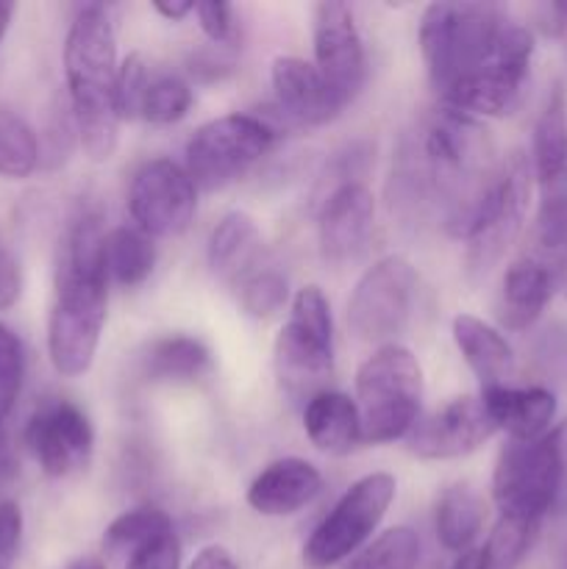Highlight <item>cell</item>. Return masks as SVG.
<instances>
[{
	"mask_svg": "<svg viewBox=\"0 0 567 569\" xmlns=\"http://www.w3.org/2000/svg\"><path fill=\"white\" fill-rule=\"evenodd\" d=\"M189 569H239L233 556L228 553L222 545H206V548L198 550V556L192 559Z\"/></svg>",
	"mask_w": 567,
	"mask_h": 569,
	"instance_id": "43",
	"label": "cell"
},
{
	"mask_svg": "<svg viewBox=\"0 0 567 569\" xmlns=\"http://www.w3.org/2000/svg\"><path fill=\"white\" fill-rule=\"evenodd\" d=\"M450 333H454L456 348H459L461 359L467 361L472 376L478 378L481 389L509 383V378L515 376V350L498 328L484 322L481 317L456 315Z\"/></svg>",
	"mask_w": 567,
	"mask_h": 569,
	"instance_id": "23",
	"label": "cell"
},
{
	"mask_svg": "<svg viewBox=\"0 0 567 569\" xmlns=\"http://www.w3.org/2000/svg\"><path fill=\"white\" fill-rule=\"evenodd\" d=\"M261 250H265V239H261L259 226L248 211H228L209 233V267L220 281L231 283L233 289L261 270Z\"/></svg>",
	"mask_w": 567,
	"mask_h": 569,
	"instance_id": "22",
	"label": "cell"
},
{
	"mask_svg": "<svg viewBox=\"0 0 567 569\" xmlns=\"http://www.w3.org/2000/svg\"><path fill=\"white\" fill-rule=\"evenodd\" d=\"M126 569H181V542L176 533H167L131 553Z\"/></svg>",
	"mask_w": 567,
	"mask_h": 569,
	"instance_id": "39",
	"label": "cell"
},
{
	"mask_svg": "<svg viewBox=\"0 0 567 569\" xmlns=\"http://www.w3.org/2000/svg\"><path fill=\"white\" fill-rule=\"evenodd\" d=\"M128 211L142 233L181 237L198 211V189L181 164L150 159L137 167L128 187Z\"/></svg>",
	"mask_w": 567,
	"mask_h": 569,
	"instance_id": "13",
	"label": "cell"
},
{
	"mask_svg": "<svg viewBox=\"0 0 567 569\" xmlns=\"http://www.w3.org/2000/svg\"><path fill=\"white\" fill-rule=\"evenodd\" d=\"M526 256L548 267L559 281L567 278V181L543 189Z\"/></svg>",
	"mask_w": 567,
	"mask_h": 569,
	"instance_id": "27",
	"label": "cell"
},
{
	"mask_svg": "<svg viewBox=\"0 0 567 569\" xmlns=\"http://www.w3.org/2000/svg\"><path fill=\"white\" fill-rule=\"evenodd\" d=\"M559 278L543 267L539 261L528 259L526 253L511 261L504 272L498 298V320L509 331H528L548 309Z\"/></svg>",
	"mask_w": 567,
	"mask_h": 569,
	"instance_id": "21",
	"label": "cell"
},
{
	"mask_svg": "<svg viewBox=\"0 0 567 569\" xmlns=\"http://www.w3.org/2000/svg\"><path fill=\"white\" fill-rule=\"evenodd\" d=\"M106 278L120 287H139L156 267V244L139 228H111L103 237Z\"/></svg>",
	"mask_w": 567,
	"mask_h": 569,
	"instance_id": "29",
	"label": "cell"
},
{
	"mask_svg": "<svg viewBox=\"0 0 567 569\" xmlns=\"http://www.w3.org/2000/svg\"><path fill=\"white\" fill-rule=\"evenodd\" d=\"M484 515H487V506L470 483H450L448 489H442L437 511H434L439 545L450 553L472 548L476 537L481 533Z\"/></svg>",
	"mask_w": 567,
	"mask_h": 569,
	"instance_id": "28",
	"label": "cell"
},
{
	"mask_svg": "<svg viewBox=\"0 0 567 569\" xmlns=\"http://www.w3.org/2000/svg\"><path fill=\"white\" fill-rule=\"evenodd\" d=\"M537 26L545 37L565 39L567 42V3H545L534 9Z\"/></svg>",
	"mask_w": 567,
	"mask_h": 569,
	"instance_id": "42",
	"label": "cell"
},
{
	"mask_svg": "<svg viewBox=\"0 0 567 569\" xmlns=\"http://www.w3.org/2000/svg\"><path fill=\"white\" fill-rule=\"evenodd\" d=\"M534 33L528 26L509 20L495 42L493 53L472 72L445 89V109L465 117H506L520 106L531 76Z\"/></svg>",
	"mask_w": 567,
	"mask_h": 569,
	"instance_id": "7",
	"label": "cell"
},
{
	"mask_svg": "<svg viewBox=\"0 0 567 569\" xmlns=\"http://www.w3.org/2000/svg\"><path fill=\"white\" fill-rule=\"evenodd\" d=\"M117 70V37L109 14L103 6H83L64 39V78L72 126L92 161H109L120 142Z\"/></svg>",
	"mask_w": 567,
	"mask_h": 569,
	"instance_id": "3",
	"label": "cell"
},
{
	"mask_svg": "<svg viewBox=\"0 0 567 569\" xmlns=\"http://www.w3.org/2000/svg\"><path fill=\"white\" fill-rule=\"evenodd\" d=\"M565 295H567V278H565Z\"/></svg>",
	"mask_w": 567,
	"mask_h": 569,
	"instance_id": "51",
	"label": "cell"
},
{
	"mask_svg": "<svg viewBox=\"0 0 567 569\" xmlns=\"http://www.w3.org/2000/svg\"><path fill=\"white\" fill-rule=\"evenodd\" d=\"M534 172L531 161L523 150H511L498 167L493 189L467 233L465 267L470 278H487L489 270L504 259L506 250L515 244L528 203H531Z\"/></svg>",
	"mask_w": 567,
	"mask_h": 569,
	"instance_id": "10",
	"label": "cell"
},
{
	"mask_svg": "<svg viewBox=\"0 0 567 569\" xmlns=\"http://www.w3.org/2000/svg\"><path fill=\"white\" fill-rule=\"evenodd\" d=\"M167 533H172V520L167 517V511L156 509V506H142V509H131L111 520L103 533V545L115 553L117 550L137 553L139 548L167 537Z\"/></svg>",
	"mask_w": 567,
	"mask_h": 569,
	"instance_id": "31",
	"label": "cell"
},
{
	"mask_svg": "<svg viewBox=\"0 0 567 569\" xmlns=\"http://www.w3.org/2000/svg\"><path fill=\"white\" fill-rule=\"evenodd\" d=\"M543 522L515 520V517H500L489 533L484 553H487L489 569H517L528 550L537 542V533Z\"/></svg>",
	"mask_w": 567,
	"mask_h": 569,
	"instance_id": "34",
	"label": "cell"
},
{
	"mask_svg": "<svg viewBox=\"0 0 567 569\" xmlns=\"http://www.w3.org/2000/svg\"><path fill=\"white\" fill-rule=\"evenodd\" d=\"M153 11L156 14L165 17L167 22H178V20H183L187 14H192L195 3H189V0H172V3L170 0H156Z\"/></svg>",
	"mask_w": 567,
	"mask_h": 569,
	"instance_id": "45",
	"label": "cell"
},
{
	"mask_svg": "<svg viewBox=\"0 0 567 569\" xmlns=\"http://www.w3.org/2000/svg\"><path fill=\"white\" fill-rule=\"evenodd\" d=\"M322 476L311 461L287 456L267 465L248 487L250 509L261 517H289L306 509L320 495Z\"/></svg>",
	"mask_w": 567,
	"mask_h": 569,
	"instance_id": "19",
	"label": "cell"
},
{
	"mask_svg": "<svg viewBox=\"0 0 567 569\" xmlns=\"http://www.w3.org/2000/svg\"><path fill=\"white\" fill-rule=\"evenodd\" d=\"M150 70L139 53H131L122 59L120 70H117V109H120V120H137L139 103L150 83Z\"/></svg>",
	"mask_w": 567,
	"mask_h": 569,
	"instance_id": "37",
	"label": "cell"
},
{
	"mask_svg": "<svg viewBox=\"0 0 567 569\" xmlns=\"http://www.w3.org/2000/svg\"><path fill=\"white\" fill-rule=\"evenodd\" d=\"M270 83L278 109L298 126H328L345 109L320 70L300 56H276Z\"/></svg>",
	"mask_w": 567,
	"mask_h": 569,
	"instance_id": "18",
	"label": "cell"
},
{
	"mask_svg": "<svg viewBox=\"0 0 567 569\" xmlns=\"http://www.w3.org/2000/svg\"><path fill=\"white\" fill-rule=\"evenodd\" d=\"M26 376V350L20 337L0 322V415L11 411Z\"/></svg>",
	"mask_w": 567,
	"mask_h": 569,
	"instance_id": "36",
	"label": "cell"
},
{
	"mask_svg": "<svg viewBox=\"0 0 567 569\" xmlns=\"http://www.w3.org/2000/svg\"><path fill=\"white\" fill-rule=\"evenodd\" d=\"M561 495V453L550 428L545 437L509 442L493 470V500L500 517L543 522L556 511Z\"/></svg>",
	"mask_w": 567,
	"mask_h": 569,
	"instance_id": "8",
	"label": "cell"
},
{
	"mask_svg": "<svg viewBox=\"0 0 567 569\" xmlns=\"http://www.w3.org/2000/svg\"><path fill=\"white\" fill-rule=\"evenodd\" d=\"M276 144V128L256 114H226L209 120L187 142V176L195 189L217 192L242 178Z\"/></svg>",
	"mask_w": 567,
	"mask_h": 569,
	"instance_id": "9",
	"label": "cell"
},
{
	"mask_svg": "<svg viewBox=\"0 0 567 569\" xmlns=\"http://www.w3.org/2000/svg\"><path fill=\"white\" fill-rule=\"evenodd\" d=\"M361 437L370 445H389L409 437L420 420L422 367L404 345H381L356 370Z\"/></svg>",
	"mask_w": 567,
	"mask_h": 569,
	"instance_id": "5",
	"label": "cell"
},
{
	"mask_svg": "<svg viewBox=\"0 0 567 569\" xmlns=\"http://www.w3.org/2000/svg\"><path fill=\"white\" fill-rule=\"evenodd\" d=\"M493 156L487 131L472 117L437 111L400 153L392 176L398 200L411 209L431 206L450 237L467 239L498 176L500 161Z\"/></svg>",
	"mask_w": 567,
	"mask_h": 569,
	"instance_id": "1",
	"label": "cell"
},
{
	"mask_svg": "<svg viewBox=\"0 0 567 569\" xmlns=\"http://www.w3.org/2000/svg\"><path fill=\"white\" fill-rule=\"evenodd\" d=\"M448 569H489L487 553H484V548H467L456 556Z\"/></svg>",
	"mask_w": 567,
	"mask_h": 569,
	"instance_id": "46",
	"label": "cell"
},
{
	"mask_svg": "<svg viewBox=\"0 0 567 569\" xmlns=\"http://www.w3.org/2000/svg\"><path fill=\"white\" fill-rule=\"evenodd\" d=\"M237 300L245 315L256 320L276 317L289 300V283L276 270H256L237 287Z\"/></svg>",
	"mask_w": 567,
	"mask_h": 569,
	"instance_id": "35",
	"label": "cell"
},
{
	"mask_svg": "<svg viewBox=\"0 0 567 569\" xmlns=\"http://www.w3.org/2000/svg\"><path fill=\"white\" fill-rule=\"evenodd\" d=\"M26 445L44 476L70 478L92 461V422L70 400H48L28 420Z\"/></svg>",
	"mask_w": 567,
	"mask_h": 569,
	"instance_id": "15",
	"label": "cell"
},
{
	"mask_svg": "<svg viewBox=\"0 0 567 569\" xmlns=\"http://www.w3.org/2000/svg\"><path fill=\"white\" fill-rule=\"evenodd\" d=\"M376 222V198L361 181H339L317 214V242L331 264L354 261L367 248Z\"/></svg>",
	"mask_w": 567,
	"mask_h": 569,
	"instance_id": "17",
	"label": "cell"
},
{
	"mask_svg": "<svg viewBox=\"0 0 567 569\" xmlns=\"http://www.w3.org/2000/svg\"><path fill=\"white\" fill-rule=\"evenodd\" d=\"M11 14H14V6H11V3H3V0H0V42H3L6 31H9Z\"/></svg>",
	"mask_w": 567,
	"mask_h": 569,
	"instance_id": "48",
	"label": "cell"
},
{
	"mask_svg": "<svg viewBox=\"0 0 567 569\" xmlns=\"http://www.w3.org/2000/svg\"><path fill=\"white\" fill-rule=\"evenodd\" d=\"M304 431L309 442L326 456H348L359 448V442H365L359 406L348 395L334 392V389L306 400Z\"/></svg>",
	"mask_w": 567,
	"mask_h": 569,
	"instance_id": "24",
	"label": "cell"
},
{
	"mask_svg": "<svg viewBox=\"0 0 567 569\" xmlns=\"http://www.w3.org/2000/svg\"><path fill=\"white\" fill-rule=\"evenodd\" d=\"M509 22L495 3H431L422 9L417 42L428 78L439 94L476 70Z\"/></svg>",
	"mask_w": 567,
	"mask_h": 569,
	"instance_id": "4",
	"label": "cell"
},
{
	"mask_svg": "<svg viewBox=\"0 0 567 569\" xmlns=\"http://www.w3.org/2000/svg\"><path fill=\"white\" fill-rule=\"evenodd\" d=\"M195 17H198V26L206 37L215 44H233L237 42V9L228 3H217V0H209V3H195Z\"/></svg>",
	"mask_w": 567,
	"mask_h": 569,
	"instance_id": "38",
	"label": "cell"
},
{
	"mask_svg": "<svg viewBox=\"0 0 567 569\" xmlns=\"http://www.w3.org/2000/svg\"><path fill=\"white\" fill-rule=\"evenodd\" d=\"M565 569H567V550H565Z\"/></svg>",
	"mask_w": 567,
	"mask_h": 569,
	"instance_id": "50",
	"label": "cell"
},
{
	"mask_svg": "<svg viewBox=\"0 0 567 569\" xmlns=\"http://www.w3.org/2000/svg\"><path fill=\"white\" fill-rule=\"evenodd\" d=\"M39 164V139L17 111L0 106V178H28Z\"/></svg>",
	"mask_w": 567,
	"mask_h": 569,
	"instance_id": "30",
	"label": "cell"
},
{
	"mask_svg": "<svg viewBox=\"0 0 567 569\" xmlns=\"http://www.w3.org/2000/svg\"><path fill=\"white\" fill-rule=\"evenodd\" d=\"M420 565V537L411 528L395 526L372 539L345 569H417Z\"/></svg>",
	"mask_w": 567,
	"mask_h": 569,
	"instance_id": "32",
	"label": "cell"
},
{
	"mask_svg": "<svg viewBox=\"0 0 567 569\" xmlns=\"http://www.w3.org/2000/svg\"><path fill=\"white\" fill-rule=\"evenodd\" d=\"M22 542V511L14 500H0V569H14Z\"/></svg>",
	"mask_w": 567,
	"mask_h": 569,
	"instance_id": "40",
	"label": "cell"
},
{
	"mask_svg": "<svg viewBox=\"0 0 567 569\" xmlns=\"http://www.w3.org/2000/svg\"><path fill=\"white\" fill-rule=\"evenodd\" d=\"M554 437L556 442H559V453H561V495H559V506H556V511H559V515H567V420L554 428Z\"/></svg>",
	"mask_w": 567,
	"mask_h": 569,
	"instance_id": "44",
	"label": "cell"
},
{
	"mask_svg": "<svg viewBox=\"0 0 567 569\" xmlns=\"http://www.w3.org/2000/svg\"><path fill=\"white\" fill-rule=\"evenodd\" d=\"M22 295V270L17 256L0 244V311L11 309Z\"/></svg>",
	"mask_w": 567,
	"mask_h": 569,
	"instance_id": "41",
	"label": "cell"
},
{
	"mask_svg": "<svg viewBox=\"0 0 567 569\" xmlns=\"http://www.w3.org/2000/svg\"><path fill=\"white\" fill-rule=\"evenodd\" d=\"M103 228L94 211H81L67 226L56 267V298L48 317L50 365L64 378L89 372L98 353L109 306L103 267Z\"/></svg>",
	"mask_w": 567,
	"mask_h": 569,
	"instance_id": "2",
	"label": "cell"
},
{
	"mask_svg": "<svg viewBox=\"0 0 567 569\" xmlns=\"http://www.w3.org/2000/svg\"><path fill=\"white\" fill-rule=\"evenodd\" d=\"M495 433L481 398H456L422 417L406 437V450L422 461H450L470 456Z\"/></svg>",
	"mask_w": 567,
	"mask_h": 569,
	"instance_id": "16",
	"label": "cell"
},
{
	"mask_svg": "<svg viewBox=\"0 0 567 569\" xmlns=\"http://www.w3.org/2000/svg\"><path fill=\"white\" fill-rule=\"evenodd\" d=\"M315 67L345 106L356 100L367 81V50L356 14L348 3L322 0L311 11Z\"/></svg>",
	"mask_w": 567,
	"mask_h": 569,
	"instance_id": "14",
	"label": "cell"
},
{
	"mask_svg": "<svg viewBox=\"0 0 567 569\" xmlns=\"http://www.w3.org/2000/svg\"><path fill=\"white\" fill-rule=\"evenodd\" d=\"M395 492H398V483L389 472H370L350 483V489H345L342 498L334 503V509L306 539L304 565L311 569H328L350 559L381 526Z\"/></svg>",
	"mask_w": 567,
	"mask_h": 569,
	"instance_id": "11",
	"label": "cell"
},
{
	"mask_svg": "<svg viewBox=\"0 0 567 569\" xmlns=\"http://www.w3.org/2000/svg\"><path fill=\"white\" fill-rule=\"evenodd\" d=\"M192 87L178 76H153L139 103V117L150 126H172L192 109Z\"/></svg>",
	"mask_w": 567,
	"mask_h": 569,
	"instance_id": "33",
	"label": "cell"
},
{
	"mask_svg": "<svg viewBox=\"0 0 567 569\" xmlns=\"http://www.w3.org/2000/svg\"><path fill=\"white\" fill-rule=\"evenodd\" d=\"M528 161L539 189L567 181V92L561 83L550 89L537 114Z\"/></svg>",
	"mask_w": 567,
	"mask_h": 569,
	"instance_id": "25",
	"label": "cell"
},
{
	"mask_svg": "<svg viewBox=\"0 0 567 569\" xmlns=\"http://www.w3.org/2000/svg\"><path fill=\"white\" fill-rule=\"evenodd\" d=\"M67 569H106V565L94 556H83V559H76Z\"/></svg>",
	"mask_w": 567,
	"mask_h": 569,
	"instance_id": "49",
	"label": "cell"
},
{
	"mask_svg": "<svg viewBox=\"0 0 567 569\" xmlns=\"http://www.w3.org/2000/svg\"><path fill=\"white\" fill-rule=\"evenodd\" d=\"M417 298V270L406 256L389 253L367 267L348 300V326L356 339L392 345L409 326Z\"/></svg>",
	"mask_w": 567,
	"mask_h": 569,
	"instance_id": "12",
	"label": "cell"
},
{
	"mask_svg": "<svg viewBox=\"0 0 567 569\" xmlns=\"http://www.w3.org/2000/svg\"><path fill=\"white\" fill-rule=\"evenodd\" d=\"M481 403L495 431H504L515 442L539 439L550 431L556 417V398L545 387H504L481 389Z\"/></svg>",
	"mask_w": 567,
	"mask_h": 569,
	"instance_id": "20",
	"label": "cell"
},
{
	"mask_svg": "<svg viewBox=\"0 0 567 569\" xmlns=\"http://www.w3.org/2000/svg\"><path fill=\"white\" fill-rule=\"evenodd\" d=\"M139 370L153 383H195L215 370V361L200 339L161 337L145 348Z\"/></svg>",
	"mask_w": 567,
	"mask_h": 569,
	"instance_id": "26",
	"label": "cell"
},
{
	"mask_svg": "<svg viewBox=\"0 0 567 569\" xmlns=\"http://www.w3.org/2000/svg\"><path fill=\"white\" fill-rule=\"evenodd\" d=\"M278 383L292 400H311L326 392L334 372L331 306L320 287H304L289 303V320L272 348Z\"/></svg>",
	"mask_w": 567,
	"mask_h": 569,
	"instance_id": "6",
	"label": "cell"
},
{
	"mask_svg": "<svg viewBox=\"0 0 567 569\" xmlns=\"http://www.w3.org/2000/svg\"><path fill=\"white\" fill-rule=\"evenodd\" d=\"M9 467V437H6V426H3V415H0V476Z\"/></svg>",
	"mask_w": 567,
	"mask_h": 569,
	"instance_id": "47",
	"label": "cell"
}]
</instances>
